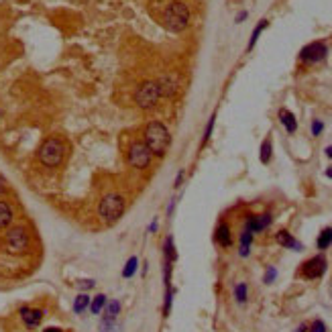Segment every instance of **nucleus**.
Masks as SVG:
<instances>
[{"instance_id":"nucleus-1","label":"nucleus","mask_w":332,"mask_h":332,"mask_svg":"<svg viewBox=\"0 0 332 332\" xmlns=\"http://www.w3.org/2000/svg\"><path fill=\"white\" fill-rule=\"evenodd\" d=\"M177 259L175 253V243L173 237L169 235L163 243V281H165V302H163V316H169L171 304H173V289H171V267Z\"/></svg>"},{"instance_id":"nucleus-2","label":"nucleus","mask_w":332,"mask_h":332,"mask_svg":"<svg viewBox=\"0 0 332 332\" xmlns=\"http://www.w3.org/2000/svg\"><path fill=\"white\" fill-rule=\"evenodd\" d=\"M169 141H171V137H169V131H167V127L163 123L153 121V123L147 125V129H145V145L149 147V151L153 155H165L167 147H169Z\"/></svg>"},{"instance_id":"nucleus-3","label":"nucleus","mask_w":332,"mask_h":332,"mask_svg":"<svg viewBox=\"0 0 332 332\" xmlns=\"http://www.w3.org/2000/svg\"><path fill=\"white\" fill-rule=\"evenodd\" d=\"M163 25L171 31V33H181L186 31L190 25V11L188 7L175 0V3H169L163 11Z\"/></svg>"},{"instance_id":"nucleus-4","label":"nucleus","mask_w":332,"mask_h":332,"mask_svg":"<svg viewBox=\"0 0 332 332\" xmlns=\"http://www.w3.org/2000/svg\"><path fill=\"white\" fill-rule=\"evenodd\" d=\"M39 161L45 165V167H59L63 163V157H65V145L61 139L57 137H49L41 143L39 147Z\"/></svg>"},{"instance_id":"nucleus-5","label":"nucleus","mask_w":332,"mask_h":332,"mask_svg":"<svg viewBox=\"0 0 332 332\" xmlns=\"http://www.w3.org/2000/svg\"><path fill=\"white\" fill-rule=\"evenodd\" d=\"M125 208H127V202L121 194H108L102 198V202L98 206V214L106 225H115L117 220H121Z\"/></svg>"},{"instance_id":"nucleus-6","label":"nucleus","mask_w":332,"mask_h":332,"mask_svg":"<svg viewBox=\"0 0 332 332\" xmlns=\"http://www.w3.org/2000/svg\"><path fill=\"white\" fill-rule=\"evenodd\" d=\"M161 98V92H159V86L157 82H143L137 92H135V102L139 108L143 110H149L157 104V100Z\"/></svg>"},{"instance_id":"nucleus-7","label":"nucleus","mask_w":332,"mask_h":332,"mask_svg":"<svg viewBox=\"0 0 332 332\" xmlns=\"http://www.w3.org/2000/svg\"><path fill=\"white\" fill-rule=\"evenodd\" d=\"M151 151L149 147L145 145V141H135L131 147H129V163L135 167V169H145L147 165L151 163Z\"/></svg>"},{"instance_id":"nucleus-8","label":"nucleus","mask_w":332,"mask_h":332,"mask_svg":"<svg viewBox=\"0 0 332 332\" xmlns=\"http://www.w3.org/2000/svg\"><path fill=\"white\" fill-rule=\"evenodd\" d=\"M5 245L11 253H23L29 247V233L23 227H13L5 235Z\"/></svg>"},{"instance_id":"nucleus-9","label":"nucleus","mask_w":332,"mask_h":332,"mask_svg":"<svg viewBox=\"0 0 332 332\" xmlns=\"http://www.w3.org/2000/svg\"><path fill=\"white\" fill-rule=\"evenodd\" d=\"M328 269V261L324 255H316V257H310L308 261L302 263V269H300V275L306 277V279H320Z\"/></svg>"},{"instance_id":"nucleus-10","label":"nucleus","mask_w":332,"mask_h":332,"mask_svg":"<svg viewBox=\"0 0 332 332\" xmlns=\"http://www.w3.org/2000/svg\"><path fill=\"white\" fill-rule=\"evenodd\" d=\"M326 55H328V47L322 41H314L300 51V59L306 63H318V61L326 59Z\"/></svg>"},{"instance_id":"nucleus-11","label":"nucleus","mask_w":332,"mask_h":332,"mask_svg":"<svg viewBox=\"0 0 332 332\" xmlns=\"http://www.w3.org/2000/svg\"><path fill=\"white\" fill-rule=\"evenodd\" d=\"M271 223H273V216L269 212L261 214V216H249L245 220V229H249L253 235H257V233H263L267 227H271Z\"/></svg>"},{"instance_id":"nucleus-12","label":"nucleus","mask_w":332,"mask_h":332,"mask_svg":"<svg viewBox=\"0 0 332 332\" xmlns=\"http://www.w3.org/2000/svg\"><path fill=\"white\" fill-rule=\"evenodd\" d=\"M45 312L43 310H37V308H21V320L25 322L27 328H37L41 324Z\"/></svg>"},{"instance_id":"nucleus-13","label":"nucleus","mask_w":332,"mask_h":332,"mask_svg":"<svg viewBox=\"0 0 332 332\" xmlns=\"http://www.w3.org/2000/svg\"><path fill=\"white\" fill-rule=\"evenodd\" d=\"M275 241L281 245V247H285V249H291V251H304V245L293 237L289 231H285V229H281L277 235H275Z\"/></svg>"},{"instance_id":"nucleus-14","label":"nucleus","mask_w":332,"mask_h":332,"mask_svg":"<svg viewBox=\"0 0 332 332\" xmlns=\"http://www.w3.org/2000/svg\"><path fill=\"white\" fill-rule=\"evenodd\" d=\"M157 86H159L161 96H165V98H171V96L177 92V80H175L173 76H163V78L157 82Z\"/></svg>"},{"instance_id":"nucleus-15","label":"nucleus","mask_w":332,"mask_h":332,"mask_svg":"<svg viewBox=\"0 0 332 332\" xmlns=\"http://www.w3.org/2000/svg\"><path fill=\"white\" fill-rule=\"evenodd\" d=\"M216 243L220 247H231L233 245V237H231V227L227 223H220L218 229H216V235H214Z\"/></svg>"},{"instance_id":"nucleus-16","label":"nucleus","mask_w":332,"mask_h":332,"mask_svg":"<svg viewBox=\"0 0 332 332\" xmlns=\"http://www.w3.org/2000/svg\"><path fill=\"white\" fill-rule=\"evenodd\" d=\"M13 218H15V212H13L11 204L5 202V200H0V229H9L11 223H13Z\"/></svg>"},{"instance_id":"nucleus-17","label":"nucleus","mask_w":332,"mask_h":332,"mask_svg":"<svg viewBox=\"0 0 332 332\" xmlns=\"http://www.w3.org/2000/svg\"><path fill=\"white\" fill-rule=\"evenodd\" d=\"M279 121H281V125L285 127L287 133H296L298 131V121H296V117H293V113H289V110H279Z\"/></svg>"},{"instance_id":"nucleus-18","label":"nucleus","mask_w":332,"mask_h":332,"mask_svg":"<svg viewBox=\"0 0 332 332\" xmlns=\"http://www.w3.org/2000/svg\"><path fill=\"white\" fill-rule=\"evenodd\" d=\"M253 237H255V235H253L249 229H243V233H241V245H239V255H241V257H249Z\"/></svg>"},{"instance_id":"nucleus-19","label":"nucleus","mask_w":332,"mask_h":332,"mask_svg":"<svg viewBox=\"0 0 332 332\" xmlns=\"http://www.w3.org/2000/svg\"><path fill=\"white\" fill-rule=\"evenodd\" d=\"M330 245H332V227H326V229L320 233V237H318V241H316V247H318L320 251H326Z\"/></svg>"},{"instance_id":"nucleus-20","label":"nucleus","mask_w":332,"mask_h":332,"mask_svg":"<svg viewBox=\"0 0 332 332\" xmlns=\"http://www.w3.org/2000/svg\"><path fill=\"white\" fill-rule=\"evenodd\" d=\"M271 151H273V145H271V137H267L263 143H261V149H259V159L261 163H269L271 161Z\"/></svg>"},{"instance_id":"nucleus-21","label":"nucleus","mask_w":332,"mask_h":332,"mask_svg":"<svg viewBox=\"0 0 332 332\" xmlns=\"http://www.w3.org/2000/svg\"><path fill=\"white\" fill-rule=\"evenodd\" d=\"M90 296L88 293H80V296L76 298V302H73V312L76 314H84L88 308H90Z\"/></svg>"},{"instance_id":"nucleus-22","label":"nucleus","mask_w":332,"mask_h":332,"mask_svg":"<svg viewBox=\"0 0 332 332\" xmlns=\"http://www.w3.org/2000/svg\"><path fill=\"white\" fill-rule=\"evenodd\" d=\"M119 314H121V304L117 300L106 302V306H104V318L106 320H117Z\"/></svg>"},{"instance_id":"nucleus-23","label":"nucleus","mask_w":332,"mask_h":332,"mask_svg":"<svg viewBox=\"0 0 332 332\" xmlns=\"http://www.w3.org/2000/svg\"><path fill=\"white\" fill-rule=\"evenodd\" d=\"M267 25H269V23H267V21L263 19V21H261L259 25H257V27L253 29V33H251V39H249V51H251V49L255 47V43H257V39H259V35H261V33H263V31L267 29Z\"/></svg>"},{"instance_id":"nucleus-24","label":"nucleus","mask_w":332,"mask_h":332,"mask_svg":"<svg viewBox=\"0 0 332 332\" xmlns=\"http://www.w3.org/2000/svg\"><path fill=\"white\" fill-rule=\"evenodd\" d=\"M247 296H249V287H247V283H239V285H235V300H237V304H245V302H247Z\"/></svg>"},{"instance_id":"nucleus-25","label":"nucleus","mask_w":332,"mask_h":332,"mask_svg":"<svg viewBox=\"0 0 332 332\" xmlns=\"http://www.w3.org/2000/svg\"><path fill=\"white\" fill-rule=\"evenodd\" d=\"M106 296L104 293H100V296H96L92 302H90V310H92V314H100L102 310H104V306H106Z\"/></svg>"},{"instance_id":"nucleus-26","label":"nucleus","mask_w":332,"mask_h":332,"mask_svg":"<svg viewBox=\"0 0 332 332\" xmlns=\"http://www.w3.org/2000/svg\"><path fill=\"white\" fill-rule=\"evenodd\" d=\"M137 265H139V261H137V257H131V259L127 261V265L123 267V277H133L135 275V271H137Z\"/></svg>"},{"instance_id":"nucleus-27","label":"nucleus","mask_w":332,"mask_h":332,"mask_svg":"<svg viewBox=\"0 0 332 332\" xmlns=\"http://www.w3.org/2000/svg\"><path fill=\"white\" fill-rule=\"evenodd\" d=\"M100 332H119V326H117V322L115 320H102V324H100Z\"/></svg>"},{"instance_id":"nucleus-28","label":"nucleus","mask_w":332,"mask_h":332,"mask_svg":"<svg viewBox=\"0 0 332 332\" xmlns=\"http://www.w3.org/2000/svg\"><path fill=\"white\" fill-rule=\"evenodd\" d=\"M214 123H216V115H212V117H210V121H208V127H206V131H204V139H202V143H208V139L212 137V131H214Z\"/></svg>"},{"instance_id":"nucleus-29","label":"nucleus","mask_w":332,"mask_h":332,"mask_svg":"<svg viewBox=\"0 0 332 332\" xmlns=\"http://www.w3.org/2000/svg\"><path fill=\"white\" fill-rule=\"evenodd\" d=\"M277 279V269L275 267H267V271H265V277H263V281L267 283V285H271L273 281Z\"/></svg>"},{"instance_id":"nucleus-30","label":"nucleus","mask_w":332,"mask_h":332,"mask_svg":"<svg viewBox=\"0 0 332 332\" xmlns=\"http://www.w3.org/2000/svg\"><path fill=\"white\" fill-rule=\"evenodd\" d=\"M308 332H328V330H326V324L322 320H314L312 326L308 328Z\"/></svg>"},{"instance_id":"nucleus-31","label":"nucleus","mask_w":332,"mask_h":332,"mask_svg":"<svg viewBox=\"0 0 332 332\" xmlns=\"http://www.w3.org/2000/svg\"><path fill=\"white\" fill-rule=\"evenodd\" d=\"M322 129H324V123L316 119V121L312 123V135H314V137H318V135L322 133Z\"/></svg>"},{"instance_id":"nucleus-32","label":"nucleus","mask_w":332,"mask_h":332,"mask_svg":"<svg viewBox=\"0 0 332 332\" xmlns=\"http://www.w3.org/2000/svg\"><path fill=\"white\" fill-rule=\"evenodd\" d=\"M94 285H96V281H94V279H82V281L78 283V287H80V289H86V291H88V289H92Z\"/></svg>"},{"instance_id":"nucleus-33","label":"nucleus","mask_w":332,"mask_h":332,"mask_svg":"<svg viewBox=\"0 0 332 332\" xmlns=\"http://www.w3.org/2000/svg\"><path fill=\"white\" fill-rule=\"evenodd\" d=\"M183 175H186V173H183V169H181V171L177 173V177H175V183H173L175 188H179V186H181V181H183Z\"/></svg>"},{"instance_id":"nucleus-34","label":"nucleus","mask_w":332,"mask_h":332,"mask_svg":"<svg viewBox=\"0 0 332 332\" xmlns=\"http://www.w3.org/2000/svg\"><path fill=\"white\" fill-rule=\"evenodd\" d=\"M157 229H159V223H157V220H153V223L149 225V233H155Z\"/></svg>"},{"instance_id":"nucleus-35","label":"nucleus","mask_w":332,"mask_h":332,"mask_svg":"<svg viewBox=\"0 0 332 332\" xmlns=\"http://www.w3.org/2000/svg\"><path fill=\"white\" fill-rule=\"evenodd\" d=\"M245 19H247V11H243V13H239V15H237V23H243Z\"/></svg>"},{"instance_id":"nucleus-36","label":"nucleus","mask_w":332,"mask_h":332,"mask_svg":"<svg viewBox=\"0 0 332 332\" xmlns=\"http://www.w3.org/2000/svg\"><path fill=\"white\" fill-rule=\"evenodd\" d=\"M43 332H63L61 328H55V326H49V328H45Z\"/></svg>"},{"instance_id":"nucleus-37","label":"nucleus","mask_w":332,"mask_h":332,"mask_svg":"<svg viewBox=\"0 0 332 332\" xmlns=\"http://www.w3.org/2000/svg\"><path fill=\"white\" fill-rule=\"evenodd\" d=\"M326 157H330V159H332V145H330V147H326Z\"/></svg>"},{"instance_id":"nucleus-38","label":"nucleus","mask_w":332,"mask_h":332,"mask_svg":"<svg viewBox=\"0 0 332 332\" xmlns=\"http://www.w3.org/2000/svg\"><path fill=\"white\" fill-rule=\"evenodd\" d=\"M298 332H308V326H306V324H302V326L298 328Z\"/></svg>"},{"instance_id":"nucleus-39","label":"nucleus","mask_w":332,"mask_h":332,"mask_svg":"<svg viewBox=\"0 0 332 332\" xmlns=\"http://www.w3.org/2000/svg\"><path fill=\"white\" fill-rule=\"evenodd\" d=\"M326 177H330V179H332V167H328V169H326Z\"/></svg>"},{"instance_id":"nucleus-40","label":"nucleus","mask_w":332,"mask_h":332,"mask_svg":"<svg viewBox=\"0 0 332 332\" xmlns=\"http://www.w3.org/2000/svg\"><path fill=\"white\" fill-rule=\"evenodd\" d=\"M3 190H5V181H3V179H0V192H3Z\"/></svg>"}]
</instances>
